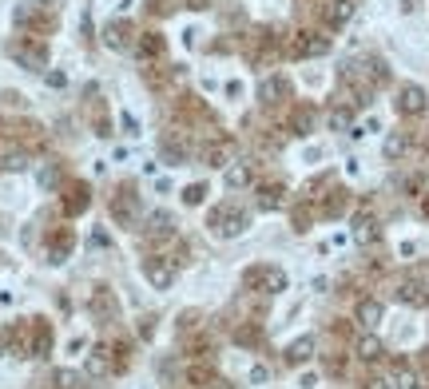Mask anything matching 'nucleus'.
Masks as SVG:
<instances>
[{
  "label": "nucleus",
  "instance_id": "obj_1",
  "mask_svg": "<svg viewBox=\"0 0 429 389\" xmlns=\"http://www.w3.org/2000/svg\"><path fill=\"white\" fill-rule=\"evenodd\" d=\"M175 274H179L175 258H167V255H151V258H143V278L151 282V290H171Z\"/></svg>",
  "mask_w": 429,
  "mask_h": 389
},
{
  "label": "nucleus",
  "instance_id": "obj_2",
  "mask_svg": "<svg viewBox=\"0 0 429 389\" xmlns=\"http://www.w3.org/2000/svg\"><path fill=\"white\" fill-rule=\"evenodd\" d=\"M243 282L251 290H262V294H282L286 290V270L279 267H251L243 274Z\"/></svg>",
  "mask_w": 429,
  "mask_h": 389
},
{
  "label": "nucleus",
  "instance_id": "obj_3",
  "mask_svg": "<svg viewBox=\"0 0 429 389\" xmlns=\"http://www.w3.org/2000/svg\"><path fill=\"white\" fill-rule=\"evenodd\" d=\"M211 231L219 234V239H239L246 231V211H239V207L211 211Z\"/></svg>",
  "mask_w": 429,
  "mask_h": 389
},
{
  "label": "nucleus",
  "instance_id": "obj_4",
  "mask_svg": "<svg viewBox=\"0 0 429 389\" xmlns=\"http://www.w3.org/2000/svg\"><path fill=\"white\" fill-rule=\"evenodd\" d=\"M398 111H402V115H421V111H426V92L417 84H405L402 92H398Z\"/></svg>",
  "mask_w": 429,
  "mask_h": 389
},
{
  "label": "nucleus",
  "instance_id": "obj_5",
  "mask_svg": "<svg viewBox=\"0 0 429 389\" xmlns=\"http://www.w3.org/2000/svg\"><path fill=\"white\" fill-rule=\"evenodd\" d=\"M354 314H358V322H362L366 330H374V326H381V318H386V306H381L378 298H362Z\"/></svg>",
  "mask_w": 429,
  "mask_h": 389
},
{
  "label": "nucleus",
  "instance_id": "obj_6",
  "mask_svg": "<svg viewBox=\"0 0 429 389\" xmlns=\"http://www.w3.org/2000/svg\"><path fill=\"white\" fill-rule=\"evenodd\" d=\"M310 353H314V338H310V334H302V338H295L290 346H286V362H290V365H302V362H310Z\"/></svg>",
  "mask_w": 429,
  "mask_h": 389
},
{
  "label": "nucleus",
  "instance_id": "obj_7",
  "mask_svg": "<svg viewBox=\"0 0 429 389\" xmlns=\"http://www.w3.org/2000/svg\"><path fill=\"white\" fill-rule=\"evenodd\" d=\"M378 219H370V215H358L354 219V243L370 246V243H378Z\"/></svg>",
  "mask_w": 429,
  "mask_h": 389
},
{
  "label": "nucleus",
  "instance_id": "obj_8",
  "mask_svg": "<svg viewBox=\"0 0 429 389\" xmlns=\"http://www.w3.org/2000/svg\"><path fill=\"white\" fill-rule=\"evenodd\" d=\"M111 374V358H108V346H96L87 353V377H108Z\"/></svg>",
  "mask_w": 429,
  "mask_h": 389
},
{
  "label": "nucleus",
  "instance_id": "obj_9",
  "mask_svg": "<svg viewBox=\"0 0 429 389\" xmlns=\"http://www.w3.org/2000/svg\"><path fill=\"white\" fill-rule=\"evenodd\" d=\"M381 151H386V159H402L405 151H409V135H405V132H390V135H386V143H381Z\"/></svg>",
  "mask_w": 429,
  "mask_h": 389
},
{
  "label": "nucleus",
  "instance_id": "obj_10",
  "mask_svg": "<svg viewBox=\"0 0 429 389\" xmlns=\"http://www.w3.org/2000/svg\"><path fill=\"white\" fill-rule=\"evenodd\" d=\"M350 16H354V0H334L326 20H330V28H342V24H350Z\"/></svg>",
  "mask_w": 429,
  "mask_h": 389
},
{
  "label": "nucleus",
  "instance_id": "obj_11",
  "mask_svg": "<svg viewBox=\"0 0 429 389\" xmlns=\"http://www.w3.org/2000/svg\"><path fill=\"white\" fill-rule=\"evenodd\" d=\"M381 353H386V346H381V341L374 338V334H366V338H358V358H362V362H378Z\"/></svg>",
  "mask_w": 429,
  "mask_h": 389
},
{
  "label": "nucleus",
  "instance_id": "obj_12",
  "mask_svg": "<svg viewBox=\"0 0 429 389\" xmlns=\"http://www.w3.org/2000/svg\"><path fill=\"white\" fill-rule=\"evenodd\" d=\"M13 56L20 64H28L32 72H40V68H44V52H40V48H13Z\"/></svg>",
  "mask_w": 429,
  "mask_h": 389
},
{
  "label": "nucleus",
  "instance_id": "obj_13",
  "mask_svg": "<svg viewBox=\"0 0 429 389\" xmlns=\"http://www.w3.org/2000/svg\"><path fill=\"white\" fill-rule=\"evenodd\" d=\"M298 52H302V56H326V52H330V40H326V36L302 40V44H298Z\"/></svg>",
  "mask_w": 429,
  "mask_h": 389
},
{
  "label": "nucleus",
  "instance_id": "obj_14",
  "mask_svg": "<svg viewBox=\"0 0 429 389\" xmlns=\"http://www.w3.org/2000/svg\"><path fill=\"white\" fill-rule=\"evenodd\" d=\"M246 183H251V167H246V163L227 167V187H246Z\"/></svg>",
  "mask_w": 429,
  "mask_h": 389
},
{
  "label": "nucleus",
  "instance_id": "obj_15",
  "mask_svg": "<svg viewBox=\"0 0 429 389\" xmlns=\"http://www.w3.org/2000/svg\"><path fill=\"white\" fill-rule=\"evenodd\" d=\"M393 389H421V381H417V374L414 369H398V374H393Z\"/></svg>",
  "mask_w": 429,
  "mask_h": 389
},
{
  "label": "nucleus",
  "instance_id": "obj_16",
  "mask_svg": "<svg viewBox=\"0 0 429 389\" xmlns=\"http://www.w3.org/2000/svg\"><path fill=\"white\" fill-rule=\"evenodd\" d=\"M148 227L155 234H171V215H167V211H155V215L148 219Z\"/></svg>",
  "mask_w": 429,
  "mask_h": 389
},
{
  "label": "nucleus",
  "instance_id": "obj_17",
  "mask_svg": "<svg viewBox=\"0 0 429 389\" xmlns=\"http://www.w3.org/2000/svg\"><path fill=\"white\" fill-rule=\"evenodd\" d=\"M60 389H80V374H72V369H56V377H52Z\"/></svg>",
  "mask_w": 429,
  "mask_h": 389
},
{
  "label": "nucleus",
  "instance_id": "obj_18",
  "mask_svg": "<svg viewBox=\"0 0 429 389\" xmlns=\"http://www.w3.org/2000/svg\"><path fill=\"white\" fill-rule=\"evenodd\" d=\"M104 44H108V48H123V44H127V40H123V28H120V24H108V32H104Z\"/></svg>",
  "mask_w": 429,
  "mask_h": 389
},
{
  "label": "nucleus",
  "instance_id": "obj_19",
  "mask_svg": "<svg viewBox=\"0 0 429 389\" xmlns=\"http://www.w3.org/2000/svg\"><path fill=\"white\" fill-rule=\"evenodd\" d=\"M330 127H334V132L350 127V111H346V108H334V111H330Z\"/></svg>",
  "mask_w": 429,
  "mask_h": 389
},
{
  "label": "nucleus",
  "instance_id": "obj_20",
  "mask_svg": "<svg viewBox=\"0 0 429 389\" xmlns=\"http://www.w3.org/2000/svg\"><path fill=\"white\" fill-rule=\"evenodd\" d=\"M24 167H28V155H20V151H13L4 159V171H24Z\"/></svg>",
  "mask_w": 429,
  "mask_h": 389
},
{
  "label": "nucleus",
  "instance_id": "obj_21",
  "mask_svg": "<svg viewBox=\"0 0 429 389\" xmlns=\"http://www.w3.org/2000/svg\"><path fill=\"white\" fill-rule=\"evenodd\" d=\"M267 365H255V369H251V381H255V386H262V381H267Z\"/></svg>",
  "mask_w": 429,
  "mask_h": 389
},
{
  "label": "nucleus",
  "instance_id": "obj_22",
  "mask_svg": "<svg viewBox=\"0 0 429 389\" xmlns=\"http://www.w3.org/2000/svg\"><path fill=\"white\" fill-rule=\"evenodd\" d=\"M203 194H207L203 187H191V191H187V203H203Z\"/></svg>",
  "mask_w": 429,
  "mask_h": 389
},
{
  "label": "nucleus",
  "instance_id": "obj_23",
  "mask_svg": "<svg viewBox=\"0 0 429 389\" xmlns=\"http://www.w3.org/2000/svg\"><path fill=\"white\" fill-rule=\"evenodd\" d=\"M366 389H393V381H381V377H374V381H370Z\"/></svg>",
  "mask_w": 429,
  "mask_h": 389
},
{
  "label": "nucleus",
  "instance_id": "obj_24",
  "mask_svg": "<svg viewBox=\"0 0 429 389\" xmlns=\"http://www.w3.org/2000/svg\"><path fill=\"white\" fill-rule=\"evenodd\" d=\"M4 350H8V330H0V358H4Z\"/></svg>",
  "mask_w": 429,
  "mask_h": 389
}]
</instances>
